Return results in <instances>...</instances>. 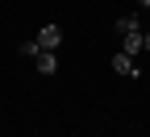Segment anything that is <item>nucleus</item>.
I'll list each match as a JSON object with an SVG mask.
<instances>
[{"mask_svg":"<svg viewBox=\"0 0 150 137\" xmlns=\"http://www.w3.org/2000/svg\"><path fill=\"white\" fill-rule=\"evenodd\" d=\"M59 42H63V29H59V25H42L38 46H42V50H59Z\"/></svg>","mask_w":150,"mask_h":137,"instance_id":"f257e3e1","label":"nucleus"},{"mask_svg":"<svg viewBox=\"0 0 150 137\" xmlns=\"http://www.w3.org/2000/svg\"><path fill=\"white\" fill-rule=\"evenodd\" d=\"M121 50H125L129 58H138V54L146 50V33H138V29H134V33H125V42H121Z\"/></svg>","mask_w":150,"mask_h":137,"instance_id":"f03ea898","label":"nucleus"},{"mask_svg":"<svg viewBox=\"0 0 150 137\" xmlns=\"http://www.w3.org/2000/svg\"><path fill=\"white\" fill-rule=\"evenodd\" d=\"M112 71H117V75H138V67H134V58H129L125 50H117V54H112Z\"/></svg>","mask_w":150,"mask_h":137,"instance_id":"7ed1b4c3","label":"nucleus"},{"mask_svg":"<svg viewBox=\"0 0 150 137\" xmlns=\"http://www.w3.org/2000/svg\"><path fill=\"white\" fill-rule=\"evenodd\" d=\"M38 71H42V75H54V71H59V54H54V50H42V54H38Z\"/></svg>","mask_w":150,"mask_h":137,"instance_id":"20e7f679","label":"nucleus"},{"mask_svg":"<svg viewBox=\"0 0 150 137\" xmlns=\"http://www.w3.org/2000/svg\"><path fill=\"white\" fill-rule=\"evenodd\" d=\"M138 29V13H125V17H117V33H134Z\"/></svg>","mask_w":150,"mask_h":137,"instance_id":"39448f33","label":"nucleus"},{"mask_svg":"<svg viewBox=\"0 0 150 137\" xmlns=\"http://www.w3.org/2000/svg\"><path fill=\"white\" fill-rule=\"evenodd\" d=\"M21 54H25V58H38V54H42V46H38V37H29V42H21Z\"/></svg>","mask_w":150,"mask_h":137,"instance_id":"423d86ee","label":"nucleus"},{"mask_svg":"<svg viewBox=\"0 0 150 137\" xmlns=\"http://www.w3.org/2000/svg\"><path fill=\"white\" fill-rule=\"evenodd\" d=\"M138 4H142V8H150V0H138Z\"/></svg>","mask_w":150,"mask_h":137,"instance_id":"0eeeda50","label":"nucleus"},{"mask_svg":"<svg viewBox=\"0 0 150 137\" xmlns=\"http://www.w3.org/2000/svg\"><path fill=\"white\" fill-rule=\"evenodd\" d=\"M146 50H150V29H146Z\"/></svg>","mask_w":150,"mask_h":137,"instance_id":"6e6552de","label":"nucleus"}]
</instances>
